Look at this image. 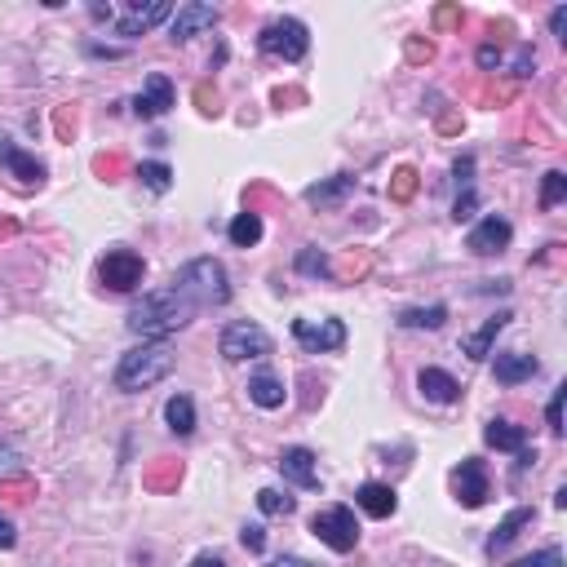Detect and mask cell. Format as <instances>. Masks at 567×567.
<instances>
[{
	"label": "cell",
	"instance_id": "37",
	"mask_svg": "<svg viewBox=\"0 0 567 567\" xmlns=\"http://www.w3.org/2000/svg\"><path fill=\"white\" fill-rule=\"evenodd\" d=\"M452 218H457V222H470L474 218V187L461 191V200L452 204Z\"/></svg>",
	"mask_w": 567,
	"mask_h": 567
},
{
	"label": "cell",
	"instance_id": "43",
	"mask_svg": "<svg viewBox=\"0 0 567 567\" xmlns=\"http://www.w3.org/2000/svg\"><path fill=\"white\" fill-rule=\"evenodd\" d=\"M191 567H226V559H222V554H200Z\"/></svg>",
	"mask_w": 567,
	"mask_h": 567
},
{
	"label": "cell",
	"instance_id": "29",
	"mask_svg": "<svg viewBox=\"0 0 567 567\" xmlns=\"http://www.w3.org/2000/svg\"><path fill=\"white\" fill-rule=\"evenodd\" d=\"M567 200V173L563 169H550L541 182V209H559Z\"/></svg>",
	"mask_w": 567,
	"mask_h": 567
},
{
	"label": "cell",
	"instance_id": "8",
	"mask_svg": "<svg viewBox=\"0 0 567 567\" xmlns=\"http://www.w3.org/2000/svg\"><path fill=\"white\" fill-rule=\"evenodd\" d=\"M293 337L306 355H324V350H342L346 346V324L342 319H293Z\"/></svg>",
	"mask_w": 567,
	"mask_h": 567
},
{
	"label": "cell",
	"instance_id": "1",
	"mask_svg": "<svg viewBox=\"0 0 567 567\" xmlns=\"http://www.w3.org/2000/svg\"><path fill=\"white\" fill-rule=\"evenodd\" d=\"M195 319V306L187 297H178L173 288H160V293H147L138 306L129 311V333H138L142 342H164L169 333H178V328H187Z\"/></svg>",
	"mask_w": 567,
	"mask_h": 567
},
{
	"label": "cell",
	"instance_id": "31",
	"mask_svg": "<svg viewBox=\"0 0 567 567\" xmlns=\"http://www.w3.org/2000/svg\"><path fill=\"white\" fill-rule=\"evenodd\" d=\"M514 567H567V563H563V550H559V545H545V550L528 554V559H519Z\"/></svg>",
	"mask_w": 567,
	"mask_h": 567
},
{
	"label": "cell",
	"instance_id": "33",
	"mask_svg": "<svg viewBox=\"0 0 567 567\" xmlns=\"http://www.w3.org/2000/svg\"><path fill=\"white\" fill-rule=\"evenodd\" d=\"M240 545L249 554H262L266 550V528H262V523H244V528H240Z\"/></svg>",
	"mask_w": 567,
	"mask_h": 567
},
{
	"label": "cell",
	"instance_id": "18",
	"mask_svg": "<svg viewBox=\"0 0 567 567\" xmlns=\"http://www.w3.org/2000/svg\"><path fill=\"white\" fill-rule=\"evenodd\" d=\"M355 505L364 514H373V519H390V514L399 510V497H395V488H390V483H359Z\"/></svg>",
	"mask_w": 567,
	"mask_h": 567
},
{
	"label": "cell",
	"instance_id": "2",
	"mask_svg": "<svg viewBox=\"0 0 567 567\" xmlns=\"http://www.w3.org/2000/svg\"><path fill=\"white\" fill-rule=\"evenodd\" d=\"M173 364H178V355L169 350V342H142L120 355L111 381H116V390L133 395V390H147V386H156V381H164L173 373Z\"/></svg>",
	"mask_w": 567,
	"mask_h": 567
},
{
	"label": "cell",
	"instance_id": "27",
	"mask_svg": "<svg viewBox=\"0 0 567 567\" xmlns=\"http://www.w3.org/2000/svg\"><path fill=\"white\" fill-rule=\"evenodd\" d=\"M138 182H142L147 191L164 195V191L173 187V169H169L164 160H142V164H138Z\"/></svg>",
	"mask_w": 567,
	"mask_h": 567
},
{
	"label": "cell",
	"instance_id": "23",
	"mask_svg": "<svg viewBox=\"0 0 567 567\" xmlns=\"http://www.w3.org/2000/svg\"><path fill=\"white\" fill-rule=\"evenodd\" d=\"M249 399H253L257 408L275 412V408H284L288 390H284V381H280V377H271V373H257V377H249Z\"/></svg>",
	"mask_w": 567,
	"mask_h": 567
},
{
	"label": "cell",
	"instance_id": "12",
	"mask_svg": "<svg viewBox=\"0 0 567 567\" xmlns=\"http://www.w3.org/2000/svg\"><path fill=\"white\" fill-rule=\"evenodd\" d=\"M275 466H280V474L293 483V488L319 492V470H315V452L311 448H284Z\"/></svg>",
	"mask_w": 567,
	"mask_h": 567
},
{
	"label": "cell",
	"instance_id": "22",
	"mask_svg": "<svg viewBox=\"0 0 567 567\" xmlns=\"http://www.w3.org/2000/svg\"><path fill=\"white\" fill-rule=\"evenodd\" d=\"M483 439H488V448H497V452H523L528 448V430L505 421V417H492L488 426H483Z\"/></svg>",
	"mask_w": 567,
	"mask_h": 567
},
{
	"label": "cell",
	"instance_id": "40",
	"mask_svg": "<svg viewBox=\"0 0 567 567\" xmlns=\"http://www.w3.org/2000/svg\"><path fill=\"white\" fill-rule=\"evenodd\" d=\"M479 67H483V71H497V67H501V49H497V45H483V49H479Z\"/></svg>",
	"mask_w": 567,
	"mask_h": 567
},
{
	"label": "cell",
	"instance_id": "30",
	"mask_svg": "<svg viewBox=\"0 0 567 567\" xmlns=\"http://www.w3.org/2000/svg\"><path fill=\"white\" fill-rule=\"evenodd\" d=\"M257 510L280 519V514H293L297 510V501L288 497V492H280V488H262V492H257Z\"/></svg>",
	"mask_w": 567,
	"mask_h": 567
},
{
	"label": "cell",
	"instance_id": "35",
	"mask_svg": "<svg viewBox=\"0 0 567 567\" xmlns=\"http://www.w3.org/2000/svg\"><path fill=\"white\" fill-rule=\"evenodd\" d=\"M412 191H417V169H399V173H395V187H390V195H395V200H408Z\"/></svg>",
	"mask_w": 567,
	"mask_h": 567
},
{
	"label": "cell",
	"instance_id": "19",
	"mask_svg": "<svg viewBox=\"0 0 567 567\" xmlns=\"http://www.w3.org/2000/svg\"><path fill=\"white\" fill-rule=\"evenodd\" d=\"M510 311H497L492 319H483V328L479 333H470V337H461V355H470V359H488L492 355V342H497V333H505V324H510Z\"/></svg>",
	"mask_w": 567,
	"mask_h": 567
},
{
	"label": "cell",
	"instance_id": "9",
	"mask_svg": "<svg viewBox=\"0 0 567 567\" xmlns=\"http://www.w3.org/2000/svg\"><path fill=\"white\" fill-rule=\"evenodd\" d=\"M218 23H222V9H218V5H204V0H191V5H182L178 14L169 18V40H173V45H187L191 36L213 32Z\"/></svg>",
	"mask_w": 567,
	"mask_h": 567
},
{
	"label": "cell",
	"instance_id": "39",
	"mask_svg": "<svg viewBox=\"0 0 567 567\" xmlns=\"http://www.w3.org/2000/svg\"><path fill=\"white\" fill-rule=\"evenodd\" d=\"M14 545H18L14 519H9V514H0V550H14Z\"/></svg>",
	"mask_w": 567,
	"mask_h": 567
},
{
	"label": "cell",
	"instance_id": "41",
	"mask_svg": "<svg viewBox=\"0 0 567 567\" xmlns=\"http://www.w3.org/2000/svg\"><path fill=\"white\" fill-rule=\"evenodd\" d=\"M550 32L559 36V40H567V5H559V9L550 14Z\"/></svg>",
	"mask_w": 567,
	"mask_h": 567
},
{
	"label": "cell",
	"instance_id": "42",
	"mask_svg": "<svg viewBox=\"0 0 567 567\" xmlns=\"http://www.w3.org/2000/svg\"><path fill=\"white\" fill-rule=\"evenodd\" d=\"M266 567H315V563H306V559H297V554H284V559H271Z\"/></svg>",
	"mask_w": 567,
	"mask_h": 567
},
{
	"label": "cell",
	"instance_id": "24",
	"mask_svg": "<svg viewBox=\"0 0 567 567\" xmlns=\"http://www.w3.org/2000/svg\"><path fill=\"white\" fill-rule=\"evenodd\" d=\"M262 213H253V209H244V213H235V222L226 226V235H231V244L235 249H253L257 240H262Z\"/></svg>",
	"mask_w": 567,
	"mask_h": 567
},
{
	"label": "cell",
	"instance_id": "32",
	"mask_svg": "<svg viewBox=\"0 0 567 567\" xmlns=\"http://www.w3.org/2000/svg\"><path fill=\"white\" fill-rule=\"evenodd\" d=\"M563 399H567V386H559L550 395V408H545V421H550V435H563Z\"/></svg>",
	"mask_w": 567,
	"mask_h": 567
},
{
	"label": "cell",
	"instance_id": "10",
	"mask_svg": "<svg viewBox=\"0 0 567 567\" xmlns=\"http://www.w3.org/2000/svg\"><path fill=\"white\" fill-rule=\"evenodd\" d=\"M452 488H457V501L466 505V510H479L483 501H488V466H483L479 457H461V466L452 470Z\"/></svg>",
	"mask_w": 567,
	"mask_h": 567
},
{
	"label": "cell",
	"instance_id": "20",
	"mask_svg": "<svg viewBox=\"0 0 567 567\" xmlns=\"http://www.w3.org/2000/svg\"><path fill=\"white\" fill-rule=\"evenodd\" d=\"M532 519H536V510H532V505H514V510L505 514V519L497 523V528H492V536H488V545H483V550H488V554H501L505 545L514 541V536H519L523 528H528Z\"/></svg>",
	"mask_w": 567,
	"mask_h": 567
},
{
	"label": "cell",
	"instance_id": "17",
	"mask_svg": "<svg viewBox=\"0 0 567 567\" xmlns=\"http://www.w3.org/2000/svg\"><path fill=\"white\" fill-rule=\"evenodd\" d=\"M417 386H421V395H426L430 404H457L461 399V381L452 373H443V368H421Z\"/></svg>",
	"mask_w": 567,
	"mask_h": 567
},
{
	"label": "cell",
	"instance_id": "3",
	"mask_svg": "<svg viewBox=\"0 0 567 567\" xmlns=\"http://www.w3.org/2000/svg\"><path fill=\"white\" fill-rule=\"evenodd\" d=\"M173 293L187 297L195 311H204V306H226L231 302V284H226V266L218 257H195L187 262L178 275H173Z\"/></svg>",
	"mask_w": 567,
	"mask_h": 567
},
{
	"label": "cell",
	"instance_id": "38",
	"mask_svg": "<svg viewBox=\"0 0 567 567\" xmlns=\"http://www.w3.org/2000/svg\"><path fill=\"white\" fill-rule=\"evenodd\" d=\"M452 178H457V182H461V191H466V187H470V178H474V156H461L457 164H452Z\"/></svg>",
	"mask_w": 567,
	"mask_h": 567
},
{
	"label": "cell",
	"instance_id": "34",
	"mask_svg": "<svg viewBox=\"0 0 567 567\" xmlns=\"http://www.w3.org/2000/svg\"><path fill=\"white\" fill-rule=\"evenodd\" d=\"M18 474H23V466H18V452L9 448V443H0V483L18 479Z\"/></svg>",
	"mask_w": 567,
	"mask_h": 567
},
{
	"label": "cell",
	"instance_id": "25",
	"mask_svg": "<svg viewBox=\"0 0 567 567\" xmlns=\"http://www.w3.org/2000/svg\"><path fill=\"white\" fill-rule=\"evenodd\" d=\"M164 421H169V430L178 439H191L195 435V404L187 395H173L169 404H164Z\"/></svg>",
	"mask_w": 567,
	"mask_h": 567
},
{
	"label": "cell",
	"instance_id": "5",
	"mask_svg": "<svg viewBox=\"0 0 567 567\" xmlns=\"http://www.w3.org/2000/svg\"><path fill=\"white\" fill-rule=\"evenodd\" d=\"M218 350L231 359V364H244V359H266L275 350V342H271V333H266L262 324H253V319H235V324L222 328Z\"/></svg>",
	"mask_w": 567,
	"mask_h": 567
},
{
	"label": "cell",
	"instance_id": "6",
	"mask_svg": "<svg viewBox=\"0 0 567 567\" xmlns=\"http://www.w3.org/2000/svg\"><path fill=\"white\" fill-rule=\"evenodd\" d=\"M311 536L315 541H324L328 550L337 554H350L359 545V519L350 505H328V510H319L311 519Z\"/></svg>",
	"mask_w": 567,
	"mask_h": 567
},
{
	"label": "cell",
	"instance_id": "13",
	"mask_svg": "<svg viewBox=\"0 0 567 567\" xmlns=\"http://www.w3.org/2000/svg\"><path fill=\"white\" fill-rule=\"evenodd\" d=\"M164 18H173V9H169V0H147V5H133L125 18L116 23V32L133 40V36H147L156 23H164Z\"/></svg>",
	"mask_w": 567,
	"mask_h": 567
},
{
	"label": "cell",
	"instance_id": "16",
	"mask_svg": "<svg viewBox=\"0 0 567 567\" xmlns=\"http://www.w3.org/2000/svg\"><path fill=\"white\" fill-rule=\"evenodd\" d=\"M492 373H497L501 386H523V381H532L541 373V359L519 355V350H505V355L492 359Z\"/></svg>",
	"mask_w": 567,
	"mask_h": 567
},
{
	"label": "cell",
	"instance_id": "11",
	"mask_svg": "<svg viewBox=\"0 0 567 567\" xmlns=\"http://www.w3.org/2000/svg\"><path fill=\"white\" fill-rule=\"evenodd\" d=\"M510 240H514V226L501 218V213H488L474 231L466 235V249L474 257H492V253H501V249H510Z\"/></svg>",
	"mask_w": 567,
	"mask_h": 567
},
{
	"label": "cell",
	"instance_id": "4",
	"mask_svg": "<svg viewBox=\"0 0 567 567\" xmlns=\"http://www.w3.org/2000/svg\"><path fill=\"white\" fill-rule=\"evenodd\" d=\"M257 49H262L266 58L302 63L306 49H311V32H306V23H297V18H275V23L262 27V36H257Z\"/></svg>",
	"mask_w": 567,
	"mask_h": 567
},
{
	"label": "cell",
	"instance_id": "36",
	"mask_svg": "<svg viewBox=\"0 0 567 567\" xmlns=\"http://www.w3.org/2000/svg\"><path fill=\"white\" fill-rule=\"evenodd\" d=\"M0 492H9V497H14V501H27V497H32V492H36V483L18 474V479H5V483H0Z\"/></svg>",
	"mask_w": 567,
	"mask_h": 567
},
{
	"label": "cell",
	"instance_id": "14",
	"mask_svg": "<svg viewBox=\"0 0 567 567\" xmlns=\"http://www.w3.org/2000/svg\"><path fill=\"white\" fill-rule=\"evenodd\" d=\"M169 107H173V85H169V76L156 71V76H147V89L133 98V111L142 120H160V116H169Z\"/></svg>",
	"mask_w": 567,
	"mask_h": 567
},
{
	"label": "cell",
	"instance_id": "7",
	"mask_svg": "<svg viewBox=\"0 0 567 567\" xmlns=\"http://www.w3.org/2000/svg\"><path fill=\"white\" fill-rule=\"evenodd\" d=\"M98 275H102V284L116 288V293H133V288L142 284V275H147V262L133 249H107V257L98 262Z\"/></svg>",
	"mask_w": 567,
	"mask_h": 567
},
{
	"label": "cell",
	"instance_id": "15",
	"mask_svg": "<svg viewBox=\"0 0 567 567\" xmlns=\"http://www.w3.org/2000/svg\"><path fill=\"white\" fill-rule=\"evenodd\" d=\"M0 164H5L9 169V178H18V182H27V187H40V182H45V164H40L36 156H27L23 147H14V142L9 138H0Z\"/></svg>",
	"mask_w": 567,
	"mask_h": 567
},
{
	"label": "cell",
	"instance_id": "28",
	"mask_svg": "<svg viewBox=\"0 0 567 567\" xmlns=\"http://www.w3.org/2000/svg\"><path fill=\"white\" fill-rule=\"evenodd\" d=\"M293 266H297V275H306V280H328V275H333V262H328V253H319V249H302Z\"/></svg>",
	"mask_w": 567,
	"mask_h": 567
},
{
	"label": "cell",
	"instance_id": "21",
	"mask_svg": "<svg viewBox=\"0 0 567 567\" xmlns=\"http://www.w3.org/2000/svg\"><path fill=\"white\" fill-rule=\"evenodd\" d=\"M350 191H355V173H333L328 182L306 187V204H315V209H333V204H342Z\"/></svg>",
	"mask_w": 567,
	"mask_h": 567
},
{
	"label": "cell",
	"instance_id": "26",
	"mask_svg": "<svg viewBox=\"0 0 567 567\" xmlns=\"http://www.w3.org/2000/svg\"><path fill=\"white\" fill-rule=\"evenodd\" d=\"M448 324V306H408L399 311V328H443Z\"/></svg>",
	"mask_w": 567,
	"mask_h": 567
}]
</instances>
